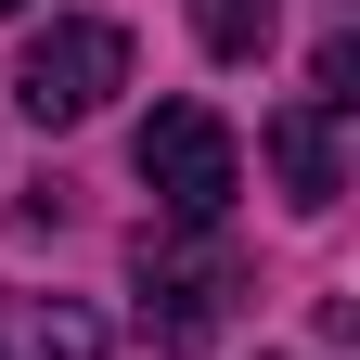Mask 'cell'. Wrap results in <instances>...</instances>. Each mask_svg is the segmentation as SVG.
Returning <instances> with one entry per match:
<instances>
[{"label":"cell","instance_id":"obj_1","mask_svg":"<svg viewBox=\"0 0 360 360\" xmlns=\"http://www.w3.org/2000/svg\"><path fill=\"white\" fill-rule=\"evenodd\" d=\"M142 193L167 232H219L245 193V155H232V129H219L206 103H155L142 116Z\"/></svg>","mask_w":360,"mask_h":360},{"label":"cell","instance_id":"obj_2","mask_svg":"<svg viewBox=\"0 0 360 360\" xmlns=\"http://www.w3.org/2000/svg\"><path fill=\"white\" fill-rule=\"evenodd\" d=\"M129 90V26H103V13H52L13 52V103L39 116V129H77V116H103Z\"/></svg>","mask_w":360,"mask_h":360},{"label":"cell","instance_id":"obj_3","mask_svg":"<svg viewBox=\"0 0 360 360\" xmlns=\"http://www.w3.org/2000/svg\"><path fill=\"white\" fill-rule=\"evenodd\" d=\"M232 309V257H219V232H180V245H142V335L180 360L206 347V322Z\"/></svg>","mask_w":360,"mask_h":360},{"label":"cell","instance_id":"obj_4","mask_svg":"<svg viewBox=\"0 0 360 360\" xmlns=\"http://www.w3.org/2000/svg\"><path fill=\"white\" fill-rule=\"evenodd\" d=\"M270 167H283V206H309V219H322V206L347 193L335 116H322V103H283V116H270Z\"/></svg>","mask_w":360,"mask_h":360},{"label":"cell","instance_id":"obj_5","mask_svg":"<svg viewBox=\"0 0 360 360\" xmlns=\"http://www.w3.org/2000/svg\"><path fill=\"white\" fill-rule=\"evenodd\" d=\"M0 360H103V322L77 296H26L0 283Z\"/></svg>","mask_w":360,"mask_h":360},{"label":"cell","instance_id":"obj_6","mask_svg":"<svg viewBox=\"0 0 360 360\" xmlns=\"http://www.w3.org/2000/svg\"><path fill=\"white\" fill-rule=\"evenodd\" d=\"M270 26H283V0H193V39H206L219 65H257Z\"/></svg>","mask_w":360,"mask_h":360},{"label":"cell","instance_id":"obj_7","mask_svg":"<svg viewBox=\"0 0 360 360\" xmlns=\"http://www.w3.org/2000/svg\"><path fill=\"white\" fill-rule=\"evenodd\" d=\"M309 103H322V116H347V103H360V39H347V26L322 39V65H309Z\"/></svg>","mask_w":360,"mask_h":360},{"label":"cell","instance_id":"obj_8","mask_svg":"<svg viewBox=\"0 0 360 360\" xmlns=\"http://www.w3.org/2000/svg\"><path fill=\"white\" fill-rule=\"evenodd\" d=\"M0 13H26V0H0Z\"/></svg>","mask_w":360,"mask_h":360}]
</instances>
